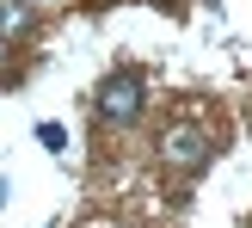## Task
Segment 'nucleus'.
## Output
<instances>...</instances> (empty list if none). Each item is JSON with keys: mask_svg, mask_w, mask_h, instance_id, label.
Returning <instances> with one entry per match:
<instances>
[{"mask_svg": "<svg viewBox=\"0 0 252 228\" xmlns=\"http://www.w3.org/2000/svg\"><path fill=\"white\" fill-rule=\"evenodd\" d=\"M142 105H148V80H142V68H117V74H105V86H98V117H105V123H135V117H142Z\"/></svg>", "mask_w": 252, "mask_h": 228, "instance_id": "nucleus-1", "label": "nucleus"}, {"mask_svg": "<svg viewBox=\"0 0 252 228\" xmlns=\"http://www.w3.org/2000/svg\"><path fill=\"white\" fill-rule=\"evenodd\" d=\"M203 160H209V136L203 130L179 123V130L160 136V167H166V173H203Z\"/></svg>", "mask_w": 252, "mask_h": 228, "instance_id": "nucleus-2", "label": "nucleus"}, {"mask_svg": "<svg viewBox=\"0 0 252 228\" xmlns=\"http://www.w3.org/2000/svg\"><path fill=\"white\" fill-rule=\"evenodd\" d=\"M31 31V0H0V43Z\"/></svg>", "mask_w": 252, "mask_h": 228, "instance_id": "nucleus-3", "label": "nucleus"}, {"mask_svg": "<svg viewBox=\"0 0 252 228\" xmlns=\"http://www.w3.org/2000/svg\"><path fill=\"white\" fill-rule=\"evenodd\" d=\"M0 80H12V62H6V49H0Z\"/></svg>", "mask_w": 252, "mask_h": 228, "instance_id": "nucleus-4", "label": "nucleus"}]
</instances>
